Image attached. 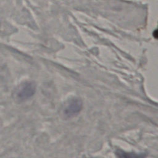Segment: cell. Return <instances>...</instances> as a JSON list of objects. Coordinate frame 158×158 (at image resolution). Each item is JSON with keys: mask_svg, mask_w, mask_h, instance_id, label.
Segmentation results:
<instances>
[{"mask_svg": "<svg viewBox=\"0 0 158 158\" xmlns=\"http://www.w3.org/2000/svg\"><path fill=\"white\" fill-rule=\"evenodd\" d=\"M35 91V83L32 81H25L15 89L13 93V98L18 102H22L33 96Z\"/></svg>", "mask_w": 158, "mask_h": 158, "instance_id": "cell-1", "label": "cell"}, {"mask_svg": "<svg viewBox=\"0 0 158 158\" xmlns=\"http://www.w3.org/2000/svg\"><path fill=\"white\" fill-rule=\"evenodd\" d=\"M83 108V102L78 98H73L67 101L62 108V114L65 118H72L77 115Z\"/></svg>", "mask_w": 158, "mask_h": 158, "instance_id": "cell-2", "label": "cell"}, {"mask_svg": "<svg viewBox=\"0 0 158 158\" xmlns=\"http://www.w3.org/2000/svg\"><path fill=\"white\" fill-rule=\"evenodd\" d=\"M117 156L118 157H140L141 156L139 155H136L133 153H130V152H125L124 151L118 150L115 152Z\"/></svg>", "mask_w": 158, "mask_h": 158, "instance_id": "cell-3", "label": "cell"}, {"mask_svg": "<svg viewBox=\"0 0 158 158\" xmlns=\"http://www.w3.org/2000/svg\"><path fill=\"white\" fill-rule=\"evenodd\" d=\"M153 36H154V37L155 38L158 39V28H157V30H156L154 31V32H153Z\"/></svg>", "mask_w": 158, "mask_h": 158, "instance_id": "cell-4", "label": "cell"}]
</instances>
